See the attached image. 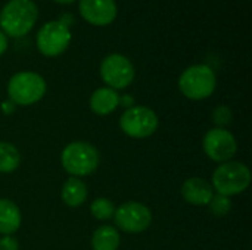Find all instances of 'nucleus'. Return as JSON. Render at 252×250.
Here are the masks:
<instances>
[{
  "label": "nucleus",
  "instance_id": "11",
  "mask_svg": "<svg viewBox=\"0 0 252 250\" xmlns=\"http://www.w3.org/2000/svg\"><path fill=\"white\" fill-rule=\"evenodd\" d=\"M78 10L83 19L97 27L109 25L117 18L115 0H80Z\"/></svg>",
  "mask_w": 252,
  "mask_h": 250
},
{
  "label": "nucleus",
  "instance_id": "7",
  "mask_svg": "<svg viewBox=\"0 0 252 250\" xmlns=\"http://www.w3.org/2000/svg\"><path fill=\"white\" fill-rule=\"evenodd\" d=\"M71 38L72 35L68 25L61 21H50L37 32V47L41 55L55 57L68 49Z\"/></svg>",
  "mask_w": 252,
  "mask_h": 250
},
{
  "label": "nucleus",
  "instance_id": "4",
  "mask_svg": "<svg viewBox=\"0 0 252 250\" xmlns=\"http://www.w3.org/2000/svg\"><path fill=\"white\" fill-rule=\"evenodd\" d=\"M251 183V172L241 162H224L213 174V186L219 194L233 196L245 192Z\"/></svg>",
  "mask_w": 252,
  "mask_h": 250
},
{
  "label": "nucleus",
  "instance_id": "12",
  "mask_svg": "<svg viewBox=\"0 0 252 250\" xmlns=\"http://www.w3.org/2000/svg\"><path fill=\"white\" fill-rule=\"evenodd\" d=\"M182 196L190 205H196V206L208 205L214 196V189L208 181L199 177H193V178H188L183 183Z\"/></svg>",
  "mask_w": 252,
  "mask_h": 250
},
{
  "label": "nucleus",
  "instance_id": "8",
  "mask_svg": "<svg viewBox=\"0 0 252 250\" xmlns=\"http://www.w3.org/2000/svg\"><path fill=\"white\" fill-rule=\"evenodd\" d=\"M100 77L109 88H126L134 80V66L126 56L112 53L102 60Z\"/></svg>",
  "mask_w": 252,
  "mask_h": 250
},
{
  "label": "nucleus",
  "instance_id": "2",
  "mask_svg": "<svg viewBox=\"0 0 252 250\" xmlns=\"http://www.w3.org/2000/svg\"><path fill=\"white\" fill-rule=\"evenodd\" d=\"M62 167L74 177H84L92 174L99 165V152L94 146L86 141L69 143L61 155Z\"/></svg>",
  "mask_w": 252,
  "mask_h": 250
},
{
  "label": "nucleus",
  "instance_id": "23",
  "mask_svg": "<svg viewBox=\"0 0 252 250\" xmlns=\"http://www.w3.org/2000/svg\"><path fill=\"white\" fill-rule=\"evenodd\" d=\"M3 111L4 112H12L13 111V103H3Z\"/></svg>",
  "mask_w": 252,
  "mask_h": 250
},
{
  "label": "nucleus",
  "instance_id": "22",
  "mask_svg": "<svg viewBox=\"0 0 252 250\" xmlns=\"http://www.w3.org/2000/svg\"><path fill=\"white\" fill-rule=\"evenodd\" d=\"M7 49V37L4 35V32L0 29V56L6 52Z\"/></svg>",
  "mask_w": 252,
  "mask_h": 250
},
{
  "label": "nucleus",
  "instance_id": "20",
  "mask_svg": "<svg viewBox=\"0 0 252 250\" xmlns=\"http://www.w3.org/2000/svg\"><path fill=\"white\" fill-rule=\"evenodd\" d=\"M230 119H232V112H230V109L227 106H219V108L214 109V112H213V121L217 125H220V127L227 125L230 122Z\"/></svg>",
  "mask_w": 252,
  "mask_h": 250
},
{
  "label": "nucleus",
  "instance_id": "18",
  "mask_svg": "<svg viewBox=\"0 0 252 250\" xmlns=\"http://www.w3.org/2000/svg\"><path fill=\"white\" fill-rule=\"evenodd\" d=\"M90 212L93 214V217L96 220H100V221H106L109 218L114 217V212H115V208L112 205V202L106 197H99L96 199L92 206H90Z\"/></svg>",
  "mask_w": 252,
  "mask_h": 250
},
{
  "label": "nucleus",
  "instance_id": "19",
  "mask_svg": "<svg viewBox=\"0 0 252 250\" xmlns=\"http://www.w3.org/2000/svg\"><path fill=\"white\" fill-rule=\"evenodd\" d=\"M208 205H210V211L216 217H224V215H227L229 211H230V208H232L230 199L227 196H223V194L213 196V199H211V202Z\"/></svg>",
  "mask_w": 252,
  "mask_h": 250
},
{
  "label": "nucleus",
  "instance_id": "5",
  "mask_svg": "<svg viewBox=\"0 0 252 250\" xmlns=\"http://www.w3.org/2000/svg\"><path fill=\"white\" fill-rule=\"evenodd\" d=\"M7 93L15 105L28 106L38 102L46 93V81L41 75L30 71L15 74L7 84Z\"/></svg>",
  "mask_w": 252,
  "mask_h": 250
},
{
  "label": "nucleus",
  "instance_id": "1",
  "mask_svg": "<svg viewBox=\"0 0 252 250\" xmlns=\"http://www.w3.org/2000/svg\"><path fill=\"white\" fill-rule=\"evenodd\" d=\"M37 18L38 9L32 0H9L0 10V28L4 35L22 37L32 29Z\"/></svg>",
  "mask_w": 252,
  "mask_h": 250
},
{
  "label": "nucleus",
  "instance_id": "15",
  "mask_svg": "<svg viewBox=\"0 0 252 250\" xmlns=\"http://www.w3.org/2000/svg\"><path fill=\"white\" fill-rule=\"evenodd\" d=\"M62 200L71 206V208H77V206H81L86 199H87V187L86 184L80 180V178H68L62 187Z\"/></svg>",
  "mask_w": 252,
  "mask_h": 250
},
{
  "label": "nucleus",
  "instance_id": "24",
  "mask_svg": "<svg viewBox=\"0 0 252 250\" xmlns=\"http://www.w3.org/2000/svg\"><path fill=\"white\" fill-rule=\"evenodd\" d=\"M53 1L61 3V4H69V3H72V1H75V0H53Z\"/></svg>",
  "mask_w": 252,
  "mask_h": 250
},
{
  "label": "nucleus",
  "instance_id": "17",
  "mask_svg": "<svg viewBox=\"0 0 252 250\" xmlns=\"http://www.w3.org/2000/svg\"><path fill=\"white\" fill-rule=\"evenodd\" d=\"M21 155L18 149L6 141H0V172H12L19 167Z\"/></svg>",
  "mask_w": 252,
  "mask_h": 250
},
{
  "label": "nucleus",
  "instance_id": "10",
  "mask_svg": "<svg viewBox=\"0 0 252 250\" xmlns=\"http://www.w3.org/2000/svg\"><path fill=\"white\" fill-rule=\"evenodd\" d=\"M236 150L235 137L224 128H213L204 137V152L214 162H227L236 155Z\"/></svg>",
  "mask_w": 252,
  "mask_h": 250
},
{
  "label": "nucleus",
  "instance_id": "16",
  "mask_svg": "<svg viewBox=\"0 0 252 250\" xmlns=\"http://www.w3.org/2000/svg\"><path fill=\"white\" fill-rule=\"evenodd\" d=\"M93 250H117L120 248V233L111 227H99L92 237Z\"/></svg>",
  "mask_w": 252,
  "mask_h": 250
},
{
  "label": "nucleus",
  "instance_id": "9",
  "mask_svg": "<svg viewBox=\"0 0 252 250\" xmlns=\"http://www.w3.org/2000/svg\"><path fill=\"white\" fill-rule=\"evenodd\" d=\"M114 220L118 228L126 233H142L152 222L149 208L137 202H127L114 212Z\"/></svg>",
  "mask_w": 252,
  "mask_h": 250
},
{
  "label": "nucleus",
  "instance_id": "3",
  "mask_svg": "<svg viewBox=\"0 0 252 250\" xmlns=\"http://www.w3.org/2000/svg\"><path fill=\"white\" fill-rule=\"evenodd\" d=\"M217 78L214 71L207 65H193L183 71L179 78L180 91L192 100L210 97L216 90Z\"/></svg>",
  "mask_w": 252,
  "mask_h": 250
},
{
  "label": "nucleus",
  "instance_id": "13",
  "mask_svg": "<svg viewBox=\"0 0 252 250\" xmlns=\"http://www.w3.org/2000/svg\"><path fill=\"white\" fill-rule=\"evenodd\" d=\"M121 99L114 88L102 87L97 88L90 97V108L97 115H108L117 109Z\"/></svg>",
  "mask_w": 252,
  "mask_h": 250
},
{
  "label": "nucleus",
  "instance_id": "21",
  "mask_svg": "<svg viewBox=\"0 0 252 250\" xmlns=\"http://www.w3.org/2000/svg\"><path fill=\"white\" fill-rule=\"evenodd\" d=\"M0 250H18V242L10 236H4L0 239Z\"/></svg>",
  "mask_w": 252,
  "mask_h": 250
},
{
  "label": "nucleus",
  "instance_id": "14",
  "mask_svg": "<svg viewBox=\"0 0 252 250\" xmlns=\"http://www.w3.org/2000/svg\"><path fill=\"white\" fill-rule=\"evenodd\" d=\"M21 225V211L9 199H0V233L9 236Z\"/></svg>",
  "mask_w": 252,
  "mask_h": 250
},
{
  "label": "nucleus",
  "instance_id": "6",
  "mask_svg": "<svg viewBox=\"0 0 252 250\" xmlns=\"http://www.w3.org/2000/svg\"><path fill=\"white\" fill-rule=\"evenodd\" d=\"M121 130L134 139H146L158 128L157 113L146 106H131L120 118Z\"/></svg>",
  "mask_w": 252,
  "mask_h": 250
}]
</instances>
